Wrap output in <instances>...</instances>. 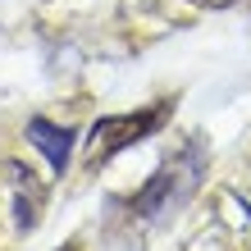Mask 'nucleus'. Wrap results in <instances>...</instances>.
I'll use <instances>...</instances> for the list:
<instances>
[{
	"label": "nucleus",
	"instance_id": "nucleus-5",
	"mask_svg": "<svg viewBox=\"0 0 251 251\" xmlns=\"http://www.w3.org/2000/svg\"><path fill=\"white\" fill-rule=\"evenodd\" d=\"M192 5H201V9H228V5H238V0H192Z\"/></svg>",
	"mask_w": 251,
	"mask_h": 251
},
{
	"label": "nucleus",
	"instance_id": "nucleus-3",
	"mask_svg": "<svg viewBox=\"0 0 251 251\" xmlns=\"http://www.w3.org/2000/svg\"><path fill=\"white\" fill-rule=\"evenodd\" d=\"M0 169H5V183H9V197H14L19 228H32L37 215H41V201H46V183H41L23 160H9V165H0Z\"/></svg>",
	"mask_w": 251,
	"mask_h": 251
},
{
	"label": "nucleus",
	"instance_id": "nucleus-2",
	"mask_svg": "<svg viewBox=\"0 0 251 251\" xmlns=\"http://www.w3.org/2000/svg\"><path fill=\"white\" fill-rule=\"evenodd\" d=\"M197 178H201V146H187L178 160H169V165L160 169L155 178L137 192V197H132V210H137L142 219H151V215H160V210H169L178 197H187V192L197 187Z\"/></svg>",
	"mask_w": 251,
	"mask_h": 251
},
{
	"label": "nucleus",
	"instance_id": "nucleus-1",
	"mask_svg": "<svg viewBox=\"0 0 251 251\" xmlns=\"http://www.w3.org/2000/svg\"><path fill=\"white\" fill-rule=\"evenodd\" d=\"M169 110H174L169 100H160V105H146V110H132V114H110V119H100L92 132H87V165H105L114 151L142 142L146 132H155L169 119Z\"/></svg>",
	"mask_w": 251,
	"mask_h": 251
},
{
	"label": "nucleus",
	"instance_id": "nucleus-4",
	"mask_svg": "<svg viewBox=\"0 0 251 251\" xmlns=\"http://www.w3.org/2000/svg\"><path fill=\"white\" fill-rule=\"evenodd\" d=\"M27 142L46 155V165H50L55 174H64L69 155H73V142H78V132H69V128L50 124V119H32V124H27Z\"/></svg>",
	"mask_w": 251,
	"mask_h": 251
}]
</instances>
